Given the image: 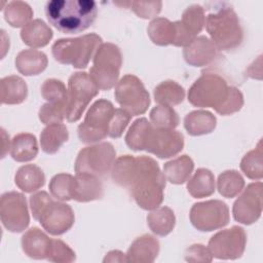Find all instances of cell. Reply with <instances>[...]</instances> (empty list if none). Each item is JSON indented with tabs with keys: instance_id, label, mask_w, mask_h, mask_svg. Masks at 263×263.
<instances>
[{
	"instance_id": "6da1fadb",
	"label": "cell",
	"mask_w": 263,
	"mask_h": 263,
	"mask_svg": "<svg viewBox=\"0 0 263 263\" xmlns=\"http://www.w3.org/2000/svg\"><path fill=\"white\" fill-rule=\"evenodd\" d=\"M111 178L126 188L143 210L152 211L163 201L166 178L158 163L149 156H119L111 168Z\"/></svg>"
},
{
	"instance_id": "7a4b0ae2",
	"label": "cell",
	"mask_w": 263,
	"mask_h": 263,
	"mask_svg": "<svg viewBox=\"0 0 263 263\" xmlns=\"http://www.w3.org/2000/svg\"><path fill=\"white\" fill-rule=\"evenodd\" d=\"M45 14L62 33L77 34L95 23L98 7L92 0H51L45 5Z\"/></svg>"
},
{
	"instance_id": "3957f363",
	"label": "cell",
	"mask_w": 263,
	"mask_h": 263,
	"mask_svg": "<svg viewBox=\"0 0 263 263\" xmlns=\"http://www.w3.org/2000/svg\"><path fill=\"white\" fill-rule=\"evenodd\" d=\"M205 29L218 50H231L243 40V30L236 12L225 6L210 13L205 18Z\"/></svg>"
},
{
	"instance_id": "277c9868",
	"label": "cell",
	"mask_w": 263,
	"mask_h": 263,
	"mask_svg": "<svg viewBox=\"0 0 263 263\" xmlns=\"http://www.w3.org/2000/svg\"><path fill=\"white\" fill-rule=\"evenodd\" d=\"M102 41V37L96 33L76 38H62L52 44L51 52L57 62L72 65L77 69H84L90 59H93Z\"/></svg>"
},
{
	"instance_id": "5b68a950",
	"label": "cell",
	"mask_w": 263,
	"mask_h": 263,
	"mask_svg": "<svg viewBox=\"0 0 263 263\" xmlns=\"http://www.w3.org/2000/svg\"><path fill=\"white\" fill-rule=\"evenodd\" d=\"M89 76L99 89L109 90L117 84L122 54L120 48L113 43H102L92 59Z\"/></svg>"
},
{
	"instance_id": "8992f818",
	"label": "cell",
	"mask_w": 263,
	"mask_h": 263,
	"mask_svg": "<svg viewBox=\"0 0 263 263\" xmlns=\"http://www.w3.org/2000/svg\"><path fill=\"white\" fill-rule=\"evenodd\" d=\"M99 88L86 72H75L68 80V95L65 118L69 122L79 120L90 103L99 93Z\"/></svg>"
},
{
	"instance_id": "52a82bcc",
	"label": "cell",
	"mask_w": 263,
	"mask_h": 263,
	"mask_svg": "<svg viewBox=\"0 0 263 263\" xmlns=\"http://www.w3.org/2000/svg\"><path fill=\"white\" fill-rule=\"evenodd\" d=\"M226 80L216 73H203L188 90V102L201 108H213L215 111L222 105L228 95Z\"/></svg>"
},
{
	"instance_id": "ba28073f",
	"label": "cell",
	"mask_w": 263,
	"mask_h": 263,
	"mask_svg": "<svg viewBox=\"0 0 263 263\" xmlns=\"http://www.w3.org/2000/svg\"><path fill=\"white\" fill-rule=\"evenodd\" d=\"M115 112L113 104L105 99L97 100L87 110L84 120L78 125V138L84 144H92L108 136L109 124Z\"/></svg>"
},
{
	"instance_id": "9c48e42d",
	"label": "cell",
	"mask_w": 263,
	"mask_h": 263,
	"mask_svg": "<svg viewBox=\"0 0 263 263\" xmlns=\"http://www.w3.org/2000/svg\"><path fill=\"white\" fill-rule=\"evenodd\" d=\"M116 159V151L109 142H103L81 149L75 160L76 174H90L101 177L109 173Z\"/></svg>"
},
{
	"instance_id": "30bf717a",
	"label": "cell",
	"mask_w": 263,
	"mask_h": 263,
	"mask_svg": "<svg viewBox=\"0 0 263 263\" xmlns=\"http://www.w3.org/2000/svg\"><path fill=\"white\" fill-rule=\"evenodd\" d=\"M116 102L132 116L144 114L150 105V96L143 82L135 75H124L116 84Z\"/></svg>"
},
{
	"instance_id": "8fae6325",
	"label": "cell",
	"mask_w": 263,
	"mask_h": 263,
	"mask_svg": "<svg viewBox=\"0 0 263 263\" xmlns=\"http://www.w3.org/2000/svg\"><path fill=\"white\" fill-rule=\"evenodd\" d=\"M190 222L199 231L210 232L225 227L229 223V209L219 199L196 202L189 214Z\"/></svg>"
},
{
	"instance_id": "7c38bea8",
	"label": "cell",
	"mask_w": 263,
	"mask_h": 263,
	"mask_svg": "<svg viewBox=\"0 0 263 263\" xmlns=\"http://www.w3.org/2000/svg\"><path fill=\"white\" fill-rule=\"evenodd\" d=\"M247 243L245 229L239 226H232L214 234L208 248L213 257L220 260H235L242 256Z\"/></svg>"
},
{
	"instance_id": "4fadbf2b",
	"label": "cell",
	"mask_w": 263,
	"mask_h": 263,
	"mask_svg": "<svg viewBox=\"0 0 263 263\" xmlns=\"http://www.w3.org/2000/svg\"><path fill=\"white\" fill-rule=\"evenodd\" d=\"M0 218L3 226L10 232H22L30 224L27 199L16 191L5 192L0 200Z\"/></svg>"
},
{
	"instance_id": "5bb4252c",
	"label": "cell",
	"mask_w": 263,
	"mask_h": 263,
	"mask_svg": "<svg viewBox=\"0 0 263 263\" xmlns=\"http://www.w3.org/2000/svg\"><path fill=\"white\" fill-rule=\"evenodd\" d=\"M262 183H251L241 195L234 201L232 214L235 221L245 225H251L259 220L262 214Z\"/></svg>"
},
{
	"instance_id": "9a60e30c",
	"label": "cell",
	"mask_w": 263,
	"mask_h": 263,
	"mask_svg": "<svg viewBox=\"0 0 263 263\" xmlns=\"http://www.w3.org/2000/svg\"><path fill=\"white\" fill-rule=\"evenodd\" d=\"M184 147V136L175 129L152 127L148 135L145 151L159 158H170L179 154Z\"/></svg>"
},
{
	"instance_id": "2e32d148",
	"label": "cell",
	"mask_w": 263,
	"mask_h": 263,
	"mask_svg": "<svg viewBox=\"0 0 263 263\" xmlns=\"http://www.w3.org/2000/svg\"><path fill=\"white\" fill-rule=\"evenodd\" d=\"M38 221L49 234L61 235L73 226L75 215L69 204L52 201L44 210Z\"/></svg>"
},
{
	"instance_id": "e0dca14e",
	"label": "cell",
	"mask_w": 263,
	"mask_h": 263,
	"mask_svg": "<svg viewBox=\"0 0 263 263\" xmlns=\"http://www.w3.org/2000/svg\"><path fill=\"white\" fill-rule=\"evenodd\" d=\"M183 57L190 66L203 67L215 61L218 57V48L208 37L198 36L184 47Z\"/></svg>"
},
{
	"instance_id": "ac0fdd59",
	"label": "cell",
	"mask_w": 263,
	"mask_h": 263,
	"mask_svg": "<svg viewBox=\"0 0 263 263\" xmlns=\"http://www.w3.org/2000/svg\"><path fill=\"white\" fill-rule=\"evenodd\" d=\"M51 243L52 238H49L37 227L30 228L22 236V248L24 253L28 257L36 260H47Z\"/></svg>"
},
{
	"instance_id": "d6986e66",
	"label": "cell",
	"mask_w": 263,
	"mask_h": 263,
	"mask_svg": "<svg viewBox=\"0 0 263 263\" xmlns=\"http://www.w3.org/2000/svg\"><path fill=\"white\" fill-rule=\"evenodd\" d=\"M159 241L150 234H144L137 237L129 246L126 259L133 263H151L159 253Z\"/></svg>"
},
{
	"instance_id": "ffe728a7",
	"label": "cell",
	"mask_w": 263,
	"mask_h": 263,
	"mask_svg": "<svg viewBox=\"0 0 263 263\" xmlns=\"http://www.w3.org/2000/svg\"><path fill=\"white\" fill-rule=\"evenodd\" d=\"M103 194V184L99 177L90 174H76L73 199L79 202H88L101 199Z\"/></svg>"
},
{
	"instance_id": "44dd1931",
	"label": "cell",
	"mask_w": 263,
	"mask_h": 263,
	"mask_svg": "<svg viewBox=\"0 0 263 263\" xmlns=\"http://www.w3.org/2000/svg\"><path fill=\"white\" fill-rule=\"evenodd\" d=\"M15 68L25 76H35L43 72L48 64L44 52L37 49H24L15 57Z\"/></svg>"
},
{
	"instance_id": "7402d4cb",
	"label": "cell",
	"mask_w": 263,
	"mask_h": 263,
	"mask_svg": "<svg viewBox=\"0 0 263 263\" xmlns=\"http://www.w3.org/2000/svg\"><path fill=\"white\" fill-rule=\"evenodd\" d=\"M53 36L52 30L40 18L32 20L21 31L23 42L33 48L43 47L49 43Z\"/></svg>"
},
{
	"instance_id": "603a6c76",
	"label": "cell",
	"mask_w": 263,
	"mask_h": 263,
	"mask_svg": "<svg viewBox=\"0 0 263 263\" xmlns=\"http://www.w3.org/2000/svg\"><path fill=\"white\" fill-rule=\"evenodd\" d=\"M28 96V86L25 80L16 75L3 77L0 82L1 103L17 105L23 103Z\"/></svg>"
},
{
	"instance_id": "cb8c5ba5",
	"label": "cell",
	"mask_w": 263,
	"mask_h": 263,
	"mask_svg": "<svg viewBox=\"0 0 263 263\" xmlns=\"http://www.w3.org/2000/svg\"><path fill=\"white\" fill-rule=\"evenodd\" d=\"M10 155L17 162L33 160L38 154V143L36 137L29 133L15 135L10 143Z\"/></svg>"
},
{
	"instance_id": "d4e9b609",
	"label": "cell",
	"mask_w": 263,
	"mask_h": 263,
	"mask_svg": "<svg viewBox=\"0 0 263 263\" xmlns=\"http://www.w3.org/2000/svg\"><path fill=\"white\" fill-rule=\"evenodd\" d=\"M217 125L216 116L206 110H195L184 118V126L191 136L211 134Z\"/></svg>"
},
{
	"instance_id": "484cf974",
	"label": "cell",
	"mask_w": 263,
	"mask_h": 263,
	"mask_svg": "<svg viewBox=\"0 0 263 263\" xmlns=\"http://www.w3.org/2000/svg\"><path fill=\"white\" fill-rule=\"evenodd\" d=\"M15 185L24 192H34L45 184V175L36 164L22 165L14 176Z\"/></svg>"
},
{
	"instance_id": "4316f807",
	"label": "cell",
	"mask_w": 263,
	"mask_h": 263,
	"mask_svg": "<svg viewBox=\"0 0 263 263\" xmlns=\"http://www.w3.org/2000/svg\"><path fill=\"white\" fill-rule=\"evenodd\" d=\"M194 168V162L190 156L184 154L164 163L163 174L172 184L180 185L188 181Z\"/></svg>"
},
{
	"instance_id": "83f0119b",
	"label": "cell",
	"mask_w": 263,
	"mask_h": 263,
	"mask_svg": "<svg viewBox=\"0 0 263 263\" xmlns=\"http://www.w3.org/2000/svg\"><path fill=\"white\" fill-rule=\"evenodd\" d=\"M147 224L154 234L158 236H165L175 228L176 217L171 208L158 206L148 214Z\"/></svg>"
},
{
	"instance_id": "f1b7e54d",
	"label": "cell",
	"mask_w": 263,
	"mask_h": 263,
	"mask_svg": "<svg viewBox=\"0 0 263 263\" xmlns=\"http://www.w3.org/2000/svg\"><path fill=\"white\" fill-rule=\"evenodd\" d=\"M69 139V132L66 125L53 123L47 125L40 134V146L47 154L57 153L62 145Z\"/></svg>"
},
{
	"instance_id": "f546056e",
	"label": "cell",
	"mask_w": 263,
	"mask_h": 263,
	"mask_svg": "<svg viewBox=\"0 0 263 263\" xmlns=\"http://www.w3.org/2000/svg\"><path fill=\"white\" fill-rule=\"evenodd\" d=\"M187 190L194 198H203L211 196L215 192V177L208 170L200 167L187 182Z\"/></svg>"
},
{
	"instance_id": "4dcf8cb0",
	"label": "cell",
	"mask_w": 263,
	"mask_h": 263,
	"mask_svg": "<svg viewBox=\"0 0 263 263\" xmlns=\"http://www.w3.org/2000/svg\"><path fill=\"white\" fill-rule=\"evenodd\" d=\"M147 33L154 44L166 46L174 43L175 24L165 17H155L149 23Z\"/></svg>"
},
{
	"instance_id": "1f68e13d",
	"label": "cell",
	"mask_w": 263,
	"mask_h": 263,
	"mask_svg": "<svg viewBox=\"0 0 263 263\" xmlns=\"http://www.w3.org/2000/svg\"><path fill=\"white\" fill-rule=\"evenodd\" d=\"M154 101L159 105L176 106L185 99V89L174 80H165L155 86L153 90Z\"/></svg>"
},
{
	"instance_id": "d6a6232c",
	"label": "cell",
	"mask_w": 263,
	"mask_h": 263,
	"mask_svg": "<svg viewBox=\"0 0 263 263\" xmlns=\"http://www.w3.org/2000/svg\"><path fill=\"white\" fill-rule=\"evenodd\" d=\"M153 125L147 118L141 117L136 119L125 135L124 140L126 145L134 151L145 150L148 135Z\"/></svg>"
},
{
	"instance_id": "836d02e7",
	"label": "cell",
	"mask_w": 263,
	"mask_h": 263,
	"mask_svg": "<svg viewBox=\"0 0 263 263\" xmlns=\"http://www.w3.org/2000/svg\"><path fill=\"white\" fill-rule=\"evenodd\" d=\"M5 21L13 28L25 27L33 17L31 6L24 1H11L3 8Z\"/></svg>"
},
{
	"instance_id": "e575fe53",
	"label": "cell",
	"mask_w": 263,
	"mask_h": 263,
	"mask_svg": "<svg viewBox=\"0 0 263 263\" xmlns=\"http://www.w3.org/2000/svg\"><path fill=\"white\" fill-rule=\"evenodd\" d=\"M245 187L242 176L235 170H227L218 177L217 188L219 193L226 198H232L238 195Z\"/></svg>"
},
{
	"instance_id": "d590c367",
	"label": "cell",
	"mask_w": 263,
	"mask_h": 263,
	"mask_svg": "<svg viewBox=\"0 0 263 263\" xmlns=\"http://www.w3.org/2000/svg\"><path fill=\"white\" fill-rule=\"evenodd\" d=\"M241 172L252 180H261L263 177V150L261 140L255 149L249 151L240 161Z\"/></svg>"
},
{
	"instance_id": "8d00e7d4",
	"label": "cell",
	"mask_w": 263,
	"mask_h": 263,
	"mask_svg": "<svg viewBox=\"0 0 263 263\" xmlns=\"http://www.w3.org/2000/svg\"><path fill=\"white\" fill-rule=\"evenodd\" d=\"M75 177L70 174L61 173L53 176L49 182V191L58 200L68 201L73 199Z\"/></svg>"
},
{
	"instance_id": "74e56055",
	"label": "cell",
	"mask_w": 263,
	"mask_h": 263,
	"mask_svg": "<svg viewBox=\"0 0 263 263\" xmlns=\"http://www.w3.org/2000/svg\"><path fill=\"white\" fill-rule=\"evenodd\" d=\"M180 22L184 29L190 35L196 38L197 34L201 32L205 23L204 9L198 4H192L183 11Z\"/></svg>"
},
{
	"instance_id": "f35d334b",
	"label": "cell",
	"mask_w": 263,
	"mask_h": 263,
	"mask_svg": "<svg viewBox=\"0 0 263 263\" xmlns=\"http://www.w3.org/2000/svg\"><path fill=\"white\" fill-rule=\"evenodd\" d=\"M150 121L156 128L175 129L179 124V116L171 106L158 105L150 111Z\"/></svg>"
},
{
	"instance_id": "ab89813d",
	"label": "cell",
	"mask_w": 263,
	"mask_h": 263,
	"mask_svg": "<svg viewBox=\"0 0 263 263\" xmlns=\"http://www.w3.org/2000/svg\"><path fill=\"white\" fill-rule=\"evenodd\" d=\"M41 96L48 103H66L68 90L63 81L49 78L41 85Z\"/></svg>"
},
{
	"instance_id": "60d3db41",
	"label": "cell",
	"mask_w": 263,
	"mask_h": 263,
	"mask_svg": "<svg viewBox=\"0 0 263 263\" xmlns=\"http://www.w3.org/2000/svg\"><path fill=\"white\" fill-rule=\"evenodd\" d=\"M66 103H45L39 109L38 116L42 123L49 125L62 123L65 118Z\"/></svg>"
},
{
	"instance_id": "b9f144b4",
	"label": "cell",
	"mask_w": 263,
	"mask_h": 263,
	"mask_svg": "<svg viewBox=\"0 0 263 263\" xmlns=\"http://www.w3.org/2000/svg\"><path fill=\"white\" fill-rule=\"evenodd\" d=\"M141 18H152L156 16L162 6L161 1H128L123 3Z\"/></svg>"
},
{
	"instance_id": "7bdbcfd3",
	"label": "cell",
	"mask_w": 263,
	"mask_h": 263,
	"mask_svg": "<svg viewBox=\"0 0 263 263\" xmlns=\"http://www.w3.org/2000/svg\"><path fill=\"white\" fill-rule=\"evenodd\" d=\"M243 106V96L235 86L228 87V95L222 105L216 110L220 115H231L238 112Z\"/></svg>"
},
{
	"instance_id": "ee69618b",
	"label": "cell",
	"mask_w": 263,
	"mask_h": 263,
	"mask_svg": "<svg viewBox=\"0 0 263 263\" xmlns=\"http://www.w3.org/2000/svg\"><path fill=\"white\" fill-rule=\"evenodd\" d=\"M75 252L63 240L52 239L50 252L47 260L58 263H71L75 261Z\"/></svg>"
},
{
	"instance_id": "f6af8a7d",
	"label": "cell",
	"mask_w": 263,
	"mask_h": 263,
	"mask_svg": "<svg viewBox=\"0 0 263 263\" xmlns=\"http://www.w3.org/2000/svg\"><path fill=\"white\" fill-rule=\"evenodd\" d=\"M130 119H132V115L127 111H125L122 108L115 109V112L109 124L108 136L114 139L120 138L123 132L125 130L126 126L128 125Z\"/></svg>"
},
{
	"instance_id": "bcb514c9",
	"label": "cell",
	"mask_w": 263,
	"mask_h": 263,
	"mask_svg": "<svg viewBox=\"0 0 263 263\" xmlns=\"http://www.w3.org/2000/svg\"><path fill=\"white\" fill-rule=\"evenodd\" d=\"M30 208L35 220H39L40 216L44 212V210L51 203L53 200L50 195L46 191H39L30 196Z\"/></svg>"
},
{
	"instance_id": "7dc6e473",
	"label": "cell",
	"mask_w": 263,
	"mask_h": 263,
	"mask_svg": "<svg viewBox=\"0 0 263 263\" xmlns=\"http://www.w3.org/2000/svg\"><path fill=\"white\" fill-rule=\"evenodd\" d=\"M185 260L187 262H212L213 255L209 248L203 245L194 243L185 251Z\"/></svg>"
},
{
	"instance_id": "c3c4849f",
	"label": "cell",
	"mask_w": 263,
	"mask_h": 263,
	"mask_svg": "<svg viewBox=\"0 0 263 263\" xmlns=\"http://www.w3.org/2000/svg\"><path fill=\"white\" fill-rule=\"evenodd\" d=\"M104 263L106 262H127L126 255L123 254L120 251H111L106 254L104 260Z\"/></svg>"
},
{
	"instance_id": "681fc988",
	"label": "cell",
	"mask_w": 263,
	"mask_h": 263,
	"mask_svg": "<svg viewBox=\"0 0 263 263\" xmlns=\"http://www.w3.org/2000/svg\"><path fill=\"white\" fill-rule=\"evenodd\" d=\"M1 132H2V140H3V145H2V158L5 157V154L8 150H10V146L9 145H6V142H9V137L6 135L5 130L3 128H1Z\"/></svg>"
}]
</instances>
